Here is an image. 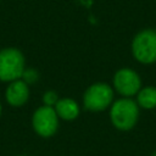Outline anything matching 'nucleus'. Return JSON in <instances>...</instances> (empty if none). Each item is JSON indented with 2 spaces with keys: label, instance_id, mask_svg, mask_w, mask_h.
Segmentation results:
<instances>
[{
  "label": "nucleus",
  "instance_id": "f257e3e1",
  "mask_svg": "<svg viewBox=\"0 0 156 156\" xmlns=\"http://www.w3.org/2000/svg\"><path fill=\"white\" fill-rule=\"evenodd\" d=\"M139 106L132 98H119L110 106V122L121 132L132 130L139 119Z\"/></svg>",
  "mask_w": 156,
  "mask_h": 156
},
{
  "label": "nucleus",
  "instance_id": "f03ea898",
  "mask_svg": "<svg viewBox=\"0 0 156 156\" xmlns=\"http://www.w3.org/2000/svg\"><path fill=\"white\" fill-rule=\"evenodd\" d=\"M115 101L113 88L104 82H96L90 84L82 98L84 110L90 112H102L112 105Z\"/></svg>",
  "mask_w": 156,
  "mask_h": 156
},
{
  "label": "nucleus",
  "instance_id": "7ed1b4c3",
  "mask_svg": "<svg viewBox=\"0 0 156 156\" xmlns=\"http://www.w3.org/2000/svg\"><path fill=\"white\" fill-rule=\"evenodd\" d=\"M130 51L133 58L141 65L156 62V29L145 28L139 30L132 39Z\"/></svg>",
  "mask_w": 156,
  "mask_h": 156
},
{
  "label": "nucleus",
  "instance_id": "20e7f679",
  "mask_svg": "<svg viewBox=\"0 0 156 156\" xmlns=\"http://www.w3.org/2000/svg\"><path fill=\"white\" fill-rule=\"evenodd\" d=\"M26 69L24 55L16 48H4L0 50V80L11 83L21 79Z\"/></svg>",
  "mask_w": 156,
  "mask_h": 156
},
{
  "label": "nucleus",
  "instance_id": "39448f33",
  "mask_svg": "<svg viewBox=\"0 0 156 156\" xmlns=\"http://www.w3.org/2000/svg\"><path fill=\"white\" fill-rule=\"evenodd\" d=\"M60 126V118L54 107L39 106L32 115V127L41 138H50L56 134Z\"/></svg>",
  "mask_w": 156,
  "mask_h": 156
},
{
  "label": "nucleus",
  "instance_id": "423d86ee",
  "mask_svg": "<svg viewBox=\"0 0 156 156\" xmlns=\"http://www.w3.org/2000/svg\"><path fill=\"white\" fill-rule=\"evenodd\" d=\"M141 78L136 71L129 67L117 69L112 78V88L115 93L122 98H133L141 89Z\"/></svg>",
  "mask_w": 156,
  "mask_h": 156
},
{
  "label": "nucleus",
  "instance_id": "0eeeda50",
  "mask_svg": "<svg viewBox=\"0 0 156 156\" xmlns=\"http://www.w3.org/2000/svg\"><path fill=\"white\" fill-rule=\"evenodd\" d=\"M5 99H6L7 104L13 107L23 106L29 99L28 84L22 79L11 82L5 90Z\"/></svg>",
  "mask_w": 156,
  "mask_h": 156
},
{
  "label": "nucleus",
  "instance_id": "6e6552de",
  "mask_svg": "<svg viewBox=\"0 0 156 156\" xmlns=\"http://www.w3.org/2000/svg\"><path fill=\"white\" fill-rule=\"evenodd\" d=\"M54 108H55L58 118L67 121V122L74 121L80 113V107H79L78 102L72 98L58 99V101L56 102Z\"/></svg>",
  "mask_w": 156,
  "mask_h": 156
},
{
  "label": "nucleus",
  "instance_id": "1a4fd4ad",
  "mask_svg": "<svg viewBox=\"0 0 156 156\" xmlns=\"http://www.w3.org/2000/svg\"><path fill=\"white\" fill-rule=\"evenodd\" d=\"M135 96H136L135 101L139 108L147 111L156 108V87L154 85L141 87V89L138 91Z\"/></svg>",
  "mask_w": 156,
  "mask_h": 156
},
{
  "label": "nucleus",
  "instance_id": "9d476101",
  "mask_svg": "<svg viewBox=\"0 0 156 156\" xmlns=\"http://www.w3.org/2000/svg\"><path fill=\"white\" fill-rule=\"evenodd\" d=\"M58 95L56 91L54 90H46L44 94H43V104L45 106H50V107H54L56 105V102L58 101Z\"/></svg>",
  "mask_w": 156,
  "mask_h": 156
},
{
  "label": "nucleus",
  "instance_id": "9b49d317",
  "mask_svg": "<svg viewBox=\"0 0 156 156\" xmlns=\"http://www.w3.org/2000/svg\"><path fill=\"white\" fill-rule=\"evenodd\" d=\"M39 79V73L34 68H26L22 74V80H24L27 84L35 83Z\"/></svg>",
  "mask_w": 156,
  "mask_h": 156
},
{
  "label": "nucleus",
  "instance_id": "f8f14e48",
  "mask_svg": "<svg viewBox=\"0 0 156 156\" xmlns=\"http://www.w3.org/2000/svg\"><path fill=\"white\" fill-rule=\"evenodd\" d=\"M1 112H2V107H1V102H0V116H1Z\"/></svg>",
  "mask_w": 156,
  "mask_h": 156
},
{
  "label": "nucleus",
  "instance_id": "ddd939ff",
  "mask_svg": "<svg viewBox=\"0 0 156 156\" xmlns=\"http://www.w3.org/2000/svg\"><path fill=\"white\" fill-rule=\"evenodd\" d=\"M18 156H27V155H18Z\"/></svg>",
  "mask_w": 156,
  "mask_h": 156
}]
</instances>
